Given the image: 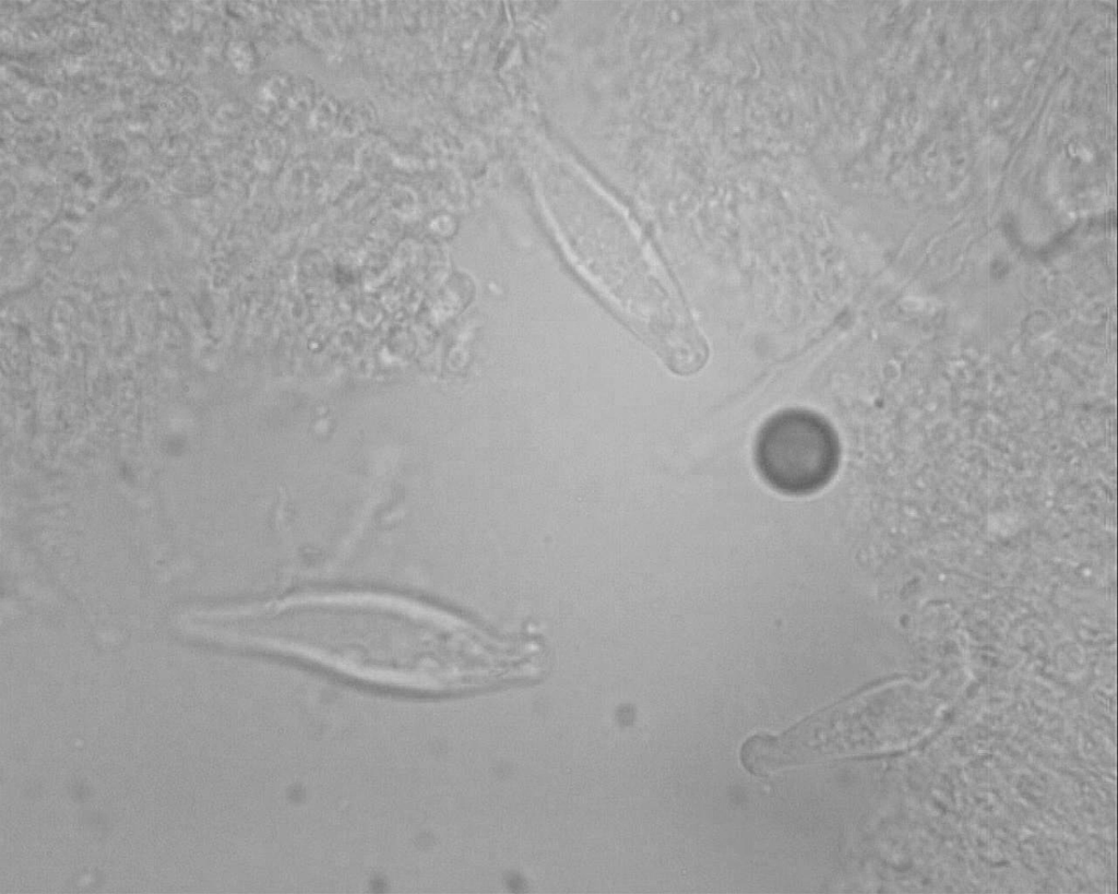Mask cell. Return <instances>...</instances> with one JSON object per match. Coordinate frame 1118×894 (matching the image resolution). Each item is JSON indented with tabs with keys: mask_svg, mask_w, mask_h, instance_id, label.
<instances>
[{
	"mask_svg": "<svg viewBox=\"0 0 1118 894\" xmlns=\"http://www.w3.org/2000/svg\"><path fill=\"white\" fill-rule=\"evenodd\" d=\"M841 450L832 426L806 409H786L769 418L754 443L757 468L775 490L808 494L834 476Z\"/></svg>",
	"mask_w": 1118,
	"mask_h": 894,
	"instance_id": "2",
	"label": "cell"
},
{
	"mask_svg": "<svg viewBox=\"0 0 1118 894\" xmlns=\"http://www.w3.org/2000/svg\"><path fill=\"white\" fill-rule=\"evenodd\" d=\"M203 641L285 649L345 665H444L485 669L498 635L451 611L405 597L334 592L204 609Z\"/></svg>",
	"mask_w": 1118,
	"mask_h": 894,
	"instance_id": "1",
	"label": "cell"
}]
</instances>
